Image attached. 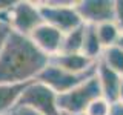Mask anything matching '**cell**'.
<instances>
[{"label":"cell","mask_w":123,"mask_h":115,"mask_svg":"<svg viewBox=\"0 0 123 115\" xmlns=\"http://www.w3.org/2000/svg\"><path fill=\"white\" fill-rule=\"evenodd\" d=\"M112 22L118 28L120 34H123V0H114V17Z\"/></svg>","instance_id":"cell-17"},{"label":"cell","mask_w":123,"mask_h":115,"mask_svg":"<svg viewBox=\"0 0 123 115\" xmlns=\"http://www.w3.org/2000/svg\"><path fill=\"white\" fill-rule=\"evenodd\" d=\"M6 115H40V114H37L36 110H32V109H29V107H23V106H15L12 107V109L9 110Z\"/></svg>","instance_id":"cell-19"},{"label":"cell","mask_w":123,"mask_h":115,"mask_svg":"<svg viewBox=\"0 0 123 115\" xmlns=\"http://www.w3.org/2000/svg\"><path fill=\"white\" fill-rule=\"evenodd\" d=\"M25 84H0V115H6L12 107H15L22 92L25 91Z\"/></svg>","instance_id":"cell-12"},{"label":"cell","mask_w":123,"mask_h":115,"mask_svg":"<svg viewBox=\"0 0 123 115\" xmlns=\"http://www.w3.org/2000/svg\"><path fill=\"white\" fill-rule=\"evenodd\" d=\"M94 74H95V71L89 72V74H82V75L71 74V72H66L63 69L54 66L52 63H48L42 69L40 74L37 75L36 81L46 84L51 91H54L57 95H60V94H65V92L71 91L72 87L79 86L80 83H83L85 80H88Z\"/></svg>","instance_id":"cell-6"},{"label":"cell","mask_w":123,"mask_h":115,"mask_svg":"<svg viewBox=\"0 0 123 115\" xmlns=\"http://www.w3.org/2000/svg\"><path fill=\"white\" fill-rule=\"evenodd\" d=\"M83 26L77 28L71 32L63 34L60 54H82V43H83Z\"/></svg>","instance_id":"cell-15"},{"label":"cell","mask_w":123,"mask_h":115,"mask_svg":"<svg viewBox=\"0 0 123 115\" xmlns=\"http://www.w3.org/2000/svg\"><path fill=\"white\" fill-rule=\"evenodd\" d=\"M75 11L83 25H100L114 17V0H80L75 2Z\"/></svg>","instance_id":"cell-7"},{"label":"cell","mask_w":123,"mask_h":115,"mask_svg":"<svg viewBox=\"0 0 123 115\" xmlns=\"http://www.w3.org/2000/svg\"><path fill=\"white\" fill-rule=\"evenodd\" d=\"M42 23L43 20L37 2H28V0L14 2L12 8L8 12V25L11 31L25 37H28Z\"/></svg>","instance_id":"cell-5"},{"label":"cell","mask_w":123,"mask_h":115,"mask_svg":"<svg viewBox=\"0 0 123 115\" xmlns=\"http://www.w3.org/2000/svg\"><path fill=\"white\" fill-rule=\"evenodd\" d=\"M111 110H112V103H109L103 97H97L89 103L83 115H111Z\"/></svg>","instance_id":"cell-16"},{"label":"cell","mask_w":123,"mask_h":115,"mask_svg":"<svg viewBox=\"0 0 123 115\" xmlns=\"http://www.w3.org/2000/svg\"><path fill=\"white\" fill-rule=\"evenodd\" d=\"M103 52V46L100 43L94 25L83 26V43H82V54L92 61L100 60Z\"/></svg>","instance_id":"cell-11"},{"label":"cell","mask_w":123,"mask_h":115,"mask_svg":"<svg viewBox=\"0 0 123 115\" xmlns=\"http://www.w3.org/2000/svg\"><path fill=\"white\" fill-rule=\"evenodd\" d=\"M95 32H97V37L103 46V49L117 45L118 37H120V31H118V28L115 26V23L112 20L95 25Z\"/></svg>","instance_id":"cell-13"},{"label":"cell","mask_w":123,"mask_h":115,"mask_svg":"<svg viewBox=\"0 0 123 115\" xmlns=\"http://www.w3.org/2000/svg\"><path fill=\"white\" fill-rule=\"evenodd\" d=\"M9 34H11V28H9V25H8V22L0 20V52H2V49L6 43L8 37H9Z\"/></svg>","instance_id":"cell-18"},{"label":"cell","mask_w":123,"mask_h":115,"mask_svg":"<svg viewBox=\"0 0 123 115\" xmlns=\"http://www.w3.org/2000/svg\"><path fill=\"white\" fill-rule=\"evenodd\" d=\"M49 63H52L54 66L63 69L71 74H89V72L95 71V63L88 57H85L83 54H57L49 58Z\"/></svg>","instance_id":"cell-9"},{"label":"cell","mask_w":123,"mask_h":115,"mask_svg":"<svg viewBox=\"0 0 123 115\" xmlns=\"http://www.w3.org/2000/svg\"><path fill=\"white\" fill-rule=\"evenodd\" d=\"M117 46H118V48H120V49H123V34H120V37H118Z\"/></svg>","instance_id":"cell-22"},{"label":"cell","mask_w":123,"mask_h":115,"mask_svg":"<svg viewBox=\"0 0 123 115\" xmlns=\"http://www.w3.org/2000/svg\"><path fill=\"white\" fill-rule=\"evenodd\" d=\"M111 115H123V106L114 103V104H112V110H111Z\"/></svg>","instance_id":"cell-21"},{"label":"cell","mask_w":123,"mask_h":115,"mask_svg":"<svg viewBox=\"0 0 123 115\" xmlns=\"http://www.w3.org/2000/svg\"><path fill=\"white\" fill-rule=\"evenodd\" d=\"M15 106L29 107L40 115H62L57 107V94L36 80L28 83Z\"/></svg>","instance_id":"cell-4"},{"label":"cell","mask_w":123,"mask_h":115,"mask_svg":"<svg viewBox=\"0 0 123 115\" xmlns=\"http://www.w3.org/2000/svg\"><path fill=\"white\" fill-rule=\"evenodd\" d=\"M115 103L123 106V78H122L120 84H118V91H117V97H115Z\"/></svg>","instance_id":"cell-20"},{"label":"cell","mask_w":123,"mask_h":115,"mask_svg":"<svg viewBox=\"0 0 123 115\" xmlns=\"http://www.w3.org/2000/svg\"><path fill=\"white\" fill-rule=\"evenodd\" d=\"M97 97H102V92L94 74L71 91L57 95V107L62 115H83L89 103Z\"/></svg>","instance_id":"cell-3"},{"label":"cell","mask_w":123,"mask_h":115,"mask_svg":"<svg viewBox=\"0 0 123 115\" xmlns=\"http://www.w3.org/2000/svg\"><path fill=\"white\" fill-rule=\"evenodd\" d=\"M49 58L28 37L11 31L0 52V84H25L37 78Z\"/></svg>","instance_id":"cell-1"},{"label":"cell","mask_w":123,"mask_h":115,"mask_svg":"<svg viewBox=\"0 0 123 115\" xmlns=\"http://www.w3.org/2000/svg\"><path fill=\"white\" fill-rule=\"evenodd\" d=\"M37 5L43 23L55 28L62 34L71 32L83 25L75 11V2L72 0H45L37 2Z\"/></svg>","instance_id":"cell-2"},{"label":"cell","mask_w":123,"mask_h":115,"mask_svg":"<svg viewBox=\"0 0 123 115\" xmlns=\"http://www.w3.org/2000/svg\"><path fill=\"white\" fill-rule=\"evenodd\" d=\"M95 78L98 81L102 97L114 104L115 97H117V91H118V84H120L123 77L115 74L114 71H111L102 60H97V63H95Z\"/></svg>","instance_id":"cell-10"},{"label":"cell","mask_w":123,"mask_h":115,"mask_svg":"<svg viewBox=\"0 0 123 115\" xmlns=\"http://www.w3.org/2000/svg\"><path fill=\"white\" fill-rule=\"evenodd\" d=\"M100 60H102L111 71H114L115 74L123 77V49H120L117 45L103 49Z\"/></svg>","instance_id":"cell-14"},{"label":"cell","mask_w":123,"mask_h":115,"mask_svg":"<svg viewBox=\"0 0 123 115\" xmlns=\"http://www.w3.org/2000/svg\"><path fill=\"white\" fill-rule=\"evenodd\" d=\"M28 38L32 41V45L36 46L38 51L43 55H46L48 58L60 54L63 34L60 31H57L55 28H52V26L46 25V23L38 25L28 35Z\"/></svg>","instance_id":"cell-8"}]
</instances>
